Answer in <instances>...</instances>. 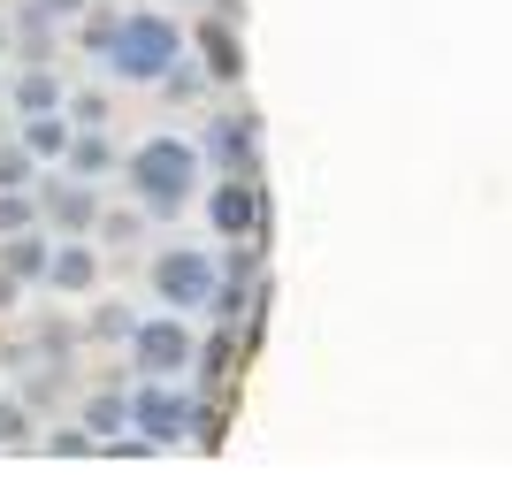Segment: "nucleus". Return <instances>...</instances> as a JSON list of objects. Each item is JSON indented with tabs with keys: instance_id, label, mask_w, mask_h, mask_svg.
Listing matches in <instances>:
<instances>
[{
	"instance_id": "aec40b11",
	"label": "nucleus",
	"mask_w": 512,
	"mask_h": 504,
	"mask_svg": "<svg viewBox=\"0 0 512 504\" xmlns=\"http://www.w3.org/2000/svg\"><path fill=\"white\" fill-rule=\"evenodd\" d=\"M130 329H138V314H130V306H100V314H92V336H100V344H123Z\"/></svg>"
},
{
	"instance_id": "bb28decb",
	"label": "nucleus",
	"mask_w": 512,
	"mask_h": 504,
	"mask_svg": "<svg viewBox=\"0 0 512 504\" xmlns=\"http://www.w3.org/2000/svg\"><path fill=\"white\" fill-rule=\"evenodd\" d=\"M0 54H8V23H0Z\"/></svg>"
},
{
	"instance_id": "6e6552de",
	"label": "nucleus",
	"mask_w": 512,
	"mask_h": 504,
	"mask_svg": "<svg viewBox=\"0 0 512 504\" xmlns=\"http://www.w3.org/2000/svg\"><path fill=\"white\" fill-rule=\"evenodd\" d=\"M192 54H199V77L207 84H237L245 77V46H237V31H230V16H207L192 31Z\"/></svg>"
},
{
	"instance_id": "1a4fd4ad",
	"label": "nucleus",
	"mask_w": 512,
	"mask_h": 504,
	"mask_svg": "<svg viewBox=\"0 0 512 504\" xmlns=\"http://www.w3.org/2000/svg\"><path fill=\"white\" fill-rule=\"evenodd\" d=\"M46 291H69V298H85L92 283H100V252L85 245V237H62V245H46V275H39Z\"/></svg>"
},
{
	"instance_id": "39448f33",
	"label": "nucleus",
	"mask_w": 512,
	"mask_h": 504,
	"mask_svg": "<svg viewBox=\"0 0 512 504\" xmlns=\"http://www.w3.org/2000/svg\"><path fill=\"white\" fill-rule=\"evenodd\" d=\"M207 291H214V260L207 252H153V298L161 306H176V314H199L207 306Z\"/></svg>"
},
{
	"instance_id": "0eeeda50",
	"label": "nucleus",
	"mask_w": 512,
	"mask_h": 504,
	"mask_svg": "<svg viewBox=\"0 0 512 504\" xmlns=\"http://www.w3.org/2000/svg\"><path fill=\"white\" fill-rule=\"evenodd\" d=\"M31 199H39V214H46L62 237H85L92 222H100V191H92L85 176H54V184L31 191Z\"/></svg>"
},
{
	"instance_id": "6ab92c4d",
	"label": "nucleus",
	"mask_w": 512,
	"mask_h": 504,
	"mask_svg": "<svg viewBox=\"0 0 512 504\" xmlns=\"http://www.w3.org/2000/svg\"><path fill=\"white\" fill-rule=\"evenodd\" d=\"M230 352H237V336L222 329L214 344H192V367H207V382H222V367H230Z\"/></svg>"
},
{
	"instance_id": "ddd939ff",
	"label": "nucleus",
	"mask_w": 512,
	"mask_h": 504,
	"mask_svg": "<svg viewBox=\"0 0 512 504\" xmlns=\"http://www.w3.org/2000/svg\"><path fill=\"white\" fill-rule=\"evenodd\" d=\"M0 275H8V283H39V275H46V237L39 230L0 237Z\"/></svg>"
},
{
	"instance_id": "412c9836",
	"label": "nucleus",
	"mask_w": 512,
	"mask_h": 504,
	"mask_svg": "<svg viewBox=\"0 0 512 504\" xmlns=\"http://www.w3.org/2000/svg\"><path fill=\"white\" fill-rule=\"evenodd\" d=\"M0 443H31V405L0 398Z\"/></svg>"
},
{
	"instance_id": "4468645a",
	"label": "nucleus",
	"mask_w": 512,
	"mask_h": 504,
	"mask_svg": "<svg viewBox=\"0 0 512 504\" xmlns=\"http://www.w3.org/2000/svg\"><path fill=\"white\" fill-rule=\"evenodd\" d=\"M16 146L23 153H31V161H54V168H62V146H69V123H62V115H23V130H16Z\"/></svg>"
},
{
	"instance_id": "b1692460",
	"label": "nucleus",
	"mask_w": 512,
	"mask_h": 504,
	"mask_svg": "<svg viewBox=\"0 0 512 504\" xmlns=\"http://www.w3.org/2000/svg\"><path fill=\"white\" fill-rule=\"evenodd\" d=\"M46 451H62V459H92L100 443H92L85 428H54V436H46Z\"/></svg>"
},
{
	"instance_id": "2eb2a0df",
	"label": "nucleus",
	"mask_w": 512,
	"mask_h": 504,
	"mask_svg": "<svg viewBox=\"0 0 512 504\" xmlns=\"http://www.w3.org/2000/svg\"><path fill=\"white\" fill-rule=\"evenodd\" d=\"M77 428H85L92 443H107V436H123V428H130V398H123V390H100V398L85 405V420H77Z\"/></svg>"
},
{
	"instance_id": "f03ea898",
	"label": "nucleus",
	"mask_w": 512,
	"mask_h": 504,
	"mask_svg": "<svg viewBox=\"0 0 512 504\" xmlns=\"http://www.w3.org/2000/svg\"><path fill=\"white\" fill-rule=\"evenodd\" d=\"M184 54V31H176L161 8H138V16H123L115 31H107V46H100V62L115 69V77H130V84H153L161 69Z\"/></svg>"
},
{
	"instance_id": "cd10ccee",
	"label": "nucleus",
	"mask_w": 512,
	"mask_h": 504,
	"mask_svg": "<svg viewBox=\"0 0 512 504\" xmlns=\"http://www.w3.org/2000/svg\"><path fill=\"white\" fill-rule=\"evenodd\" d=\"M0 107H8V92H0Z\"/></svg>"
},
{
	"instance_id": "f8f14e48",
	"label": "nucleus",
	"mask_w": 512,
	"mask_h": 504,
	"mask_svg": "<svg viewBox=\"0 0 512 504\" xmlns=\"http://www.w3.org/2000/svg\"><path fill=\"white\" fill-rule=\"evenodd\" d=\"M8 100H16V115H62L69 92H62V77H54L46 62H31V69L16 77V92H8Z\"/></svg>"
},
{
	"instance_id": "f3484780",
	"label": "nucleus",
	"mask_w": 512,
	"mask_h": 504,
	"mask_svg": "<svg viewBox=\"0 0 512 504\" xmlns=\"http://www.w3.org/2000/svg\"><path fill=\"white\" fill-rule=\"evenodd\" d=\"M16 230H39V199L31 191H0V237H16Z\"/></svg>"
},
{
	"instance_id": "393cba45",
	"label": "nucleus",
	"mask_w": 512,
	"mask_h": 504,
	"mask_svg": "<svg viewBox=\"0 0 512 504\" xmlns=\"http://www.w3.org/2000/svg\"><path fill=\"white\" fill-rule=\"evenodd\" d=\"M39 8H46V16H54V23H62V16H77L85 0H39Z\"/></svg>"
},
{
	"instance_id": "7ed1b4c3",
	"label": "nucleus",
	"mask_w": 512,
	"mask_h": 504,
	"mask_svg": "<svg viewBox=\"0 0 512 504\" xmlns=\"http://www.w3.org/2000/svg\"><path fill=\"white\" fill-rule=\"evenodd\" d=\"M130 428H138L153 451H169V443L199 436V398L176 390V382H146V390H130Z\"/></svg>"
},
{
	"instance_id": "9d476101",
	"label": "nucleus",
	"mask_w": 512,
	"mask_h": 504,
	"mask_svg": "<svg viewBox=\"0 0 512 504\" xmlns=\"http://www.w3.org/2000/svg\"><path fill=\"white\" fill-rule=\"evenodd\" d=\"M253 130H260L253 115H222V123H207V161L222 168V176H253V146H260Z\"/></svg>"
},
{
	"instance_id": "4be33fe9",
	"label": "nucleus",
	"mask_w": 512,
	"mask_h": 504,
	"mask_svg": "<svg viewBox=\"0 0 512 504\" xmlns=\"http://www.w3.org/2000/svg\"><path fill=\"white\" fill-rule=\"evenodd\" d=\"M54 390H62V367H39V375L23 382V405H31V413H46V405H54Z\"/></svg>"
},
{
	"instance_id": "423d86ee",
	"label": "nucleus",
	"mask_w": 512,
	"mask_h": 504,
	"mask_svg": "<svg viewBox=\"0 0 512 504\" xmlns=\"http://www.w3.org/2000/svg\"><path fill=\"white\" fill-rule=\"evenodd\" d=\"M207 222L214 237H260V176H222V184L207 191Z\"/></svg>"
},
{
	"instance_id": "9b49d317",
	"label": "nucleus",
	"mask_w": 512,
	"mask_h": 504,
	"mask_svg": "<svg viewBox=\"0 0 512 504\" xmlns=\"http://www.w3.org/2000/svg\"><path fill=\"white\" fill-rule=\"evenodd\" d=\"M62 168H69V176H85V184H100L107 168H115V138H107V130H69Z\"/></svg>"
},
{
	"instance_id": "a878e982",
	"label": "nucleus",
	"mask_w": 512,
	"mask_h": 504,
	"mask_svg": "<svg viewBox=\"0 0 512 504\" xmlns=\"http://www.w3.org/2000/svg\"><path fill=\"white\" fill-rule=\"evenodd\" d=\"M16 291H23V283H8V275H0V306H16Z\"/></svg>"
},
{
	"instance_id": "20e7f679",
	"label": "nucleus",
	"mask_w": 512,
	"mask_h": 504,
	"mask_svg": "<svg viewBox=\"0 0 512 504\" xmlns=\"http://www.w3.org/2000/svg\"><path fill=\"white\" fill-rule=\"evenodd\" d=\"M123 344H130V359H138V375H146V382L192 375V329H184V314H153V321H138Z\"/></svg>"
},
{
	"instance_id": "f257e3e1",
	"label": "nucleus",
	"mask_w": 512,
	"mask_h": 504,
	"mask_svg": "<svg viewBox=\"0 0 512 504\" xmlns=\"http://www.w3.org/2000/svg\"><path fill=\"white\" fill-rule=\"evenodd\" d=\"M123 184H130V199H138L146 222H176L199 191V146H184V138H146V146L123 161Z\"/></svg>"
},
{
	"instance_id": "a211bd4d",
	"label": "nucleus",
	"mask_w": 512,
	"mask_h": 504,
	"mask_svg": "<svg viewBox=\"0 0 512 504\" xmlns=\"http://www.w3.org/2000/svg\"><path fill=\"white\" fill-rule=\"evenodd\" d=\"M92 230L107 237V245H138V237H146V214L130 207V214H115V207H100V222H92Z\"/></svg>"
},
{
	"instance_id": "dca6fc26",
	"label": "nucleus",
	"mask_w": 512,
	"mask_h": 504,
	"mask_svg": "<svg viewBox=\"0 0 512 504\" xmlns=\"http://www.w3.org/2000/svg\"><path fill=\"white\" fill-rule=\"evenodd\" d=\"M31 176H39V161H31L16 138H0V191H31Z\"/></svg>"
},
{
	"instance_id": "5701e85b",
	"label": "nucleus",
	"mask_w": 512,
	"mask_h": 504,
	"mask_svg": "<svg viewBox=\"0 0 512 504\" xmlns=\"http://www.w3.org/2000/svg\"><path fill=\"white\" fill-rule=\"evenodd\" d=\"M69 107V123H77V130H100L107 123V100H100V92H77V100H62Z\"/></svg>"
}]
</instances>
